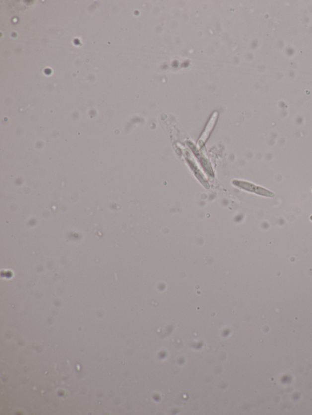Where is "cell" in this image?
<instances>
[{
  "label": "cell",
  "mask_w": 312,
  "mask_h": 415,
  "mask_svg": "<svg viewBox=\"0 0 312 415\" xmlns=\"http://www.w3.org/2000/svg\"><path fill=\"white\" fill-rule=\"evenodd\" d=\"M217 117V113H215L213 116H212L211 119L210 120L208 125L206 127V130L204 132L203 136H202L201 137V140L205 141L206 139L207 138V137H208V135L209 134L210 132H211L212 128H213L214 124L215 123V120H216Z\"/></svg>",
  "instance_id": "7a4b0ae2"
},
{
  "label": "cell",
  "mask_w": 312,
  "mask_h": 415,
  "mask_svg": "<svg viewBox=\"0 0 312 415\" xmlns=\"http://www.w3.org/2000/svg\"><path fill=\"white\" fill-rule=\"evenodd\" d=\"M234 185L236 186L238 188L243 189V190L249 191V192L254 193L262 196L268 197V198H273L275 195L270 190L262 187H259L251 183H248L243 181H234L233 182Z\"/></svg>",
  "instance_id": "6da1fadb"
},
{
  "label": "cell",
  "mask_w": 312,
  "mask_h": 415,
  "mask_svg": "<svg viewBox=\"0 0 312 415\" xmlns=\"http://www.w3.org/2000/svg\"><path fill=\"white\" fill-rule=\"evenodd\" d=\"M310 220H311L312 221V215H311V216L310 217Z\"/></svg>",
  "instance_id": "3957f363"
},
{
  "label": "cell",
  "mask_w": 312,
  "mask_h": 415,
  "mask_svg": "<svg viewBox=\"0 0 312 415\" xmlns=\"http://www.w3.org/2000/svg\"></svg>",
  "instance_id": "277c9868"
}]
</instances>
